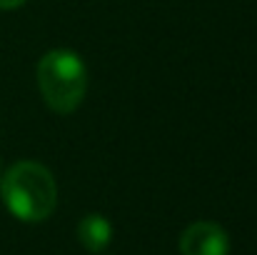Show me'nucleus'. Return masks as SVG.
<instances>
[{
    "label": "nucleus",
    "mask_w": 257,
    "mask_h": 255,
    "mask_svg": "<svg viewBox=\"0 0 257 255\" xmlns=\"http://www.w3.org/2000/svg\"><path fill=\"white\" fill-rule=\"evenodd\" d=\"M180 253L182 255H227L230 253V235L222 225L212 220H197L187 225L180 235Z\"/></svg>",
    "instance_id": "nucleus-3"
},
{
    "label": "nucleus",
    "mask_w": 257,
    "mask_h": 255,
    "mask_svg": "<svg viewBox=\"0 0 257 255\" xmlns=\"http://www.w3.org/2000/svg\"><path fill=\"white\" fill-rule=\"evenodd\" d=\"M38 88L45 105L60 115L80 108L87 93V68L75 50H48L38 63Z\"/></svg>",
    "instance_id": "nucleus-2"
},
{
    "label": "nucleus",
    "mask_w": 257,
    "mask_h": 255,
    "mask_svg": "<svg viewBox=\"0 0 257 255\" xmlns=\"http://www.w3.org/2000/svg\"><path fill=\"white\" fill-rule=\"evenodd\" d=\"M0 198L8 213L18 220L43 223L58 205V183L45 165L35 160H20L3 173Z\"/></svg>",
    "instance_id": "nucleus-1"
},
{
    "label": "nucleus",
    "mask_w": 257,
    "mask_h": 255,
    "mask_svg": "<svg viewBox=\"0 0 257 255\" xmlns=\"http://www.w3.org/2000/svg\"><path fill=\"white\" fill-rule=\"evenodd\" d=\"M20 5H25V0H0V10H15Z\"/></svg>",
    "instance_id": "nucleus-5"
},
{
    "label": "nucleus",
    "mask_w": 257,
    "mask_h": 255,
    "mask_svg": "<svg viewBox=\"0 0 257 255\" xmlns=\"http://www.w3.org/2000/svg\"><path fill=\"white\" fill-rule=\"evenodd\" d=\"M78 240L80 245L90 253H100L110 245L112 240V225L105 215L100 213H87L85 218L78 223Z\"/></svg>",
    "instance_id": "nucleus-4"
}]
</instances>
